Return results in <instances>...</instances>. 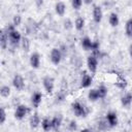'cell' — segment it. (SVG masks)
<instances>
[{"label": "cell", "instance_id": "cell-33", "mask_svg": "<svg viewBox=\"0 0 132 132\" xmlns=\"http://www.w3.org/2000/svg\"><path fill=\"white\" fill-rule=\"evenodd\" d=\"M80 132H92L90 129H88V128H85V129H82Z\"/></svg>", "mask_w": 132, "mask_h": 132}, {"label": "cell", "instance_id": "cell-3", "mask_svg": "<svg viewBox=\"0 0 132 132\" xmlns=\"http://www.w3.org/2000/svg\"><path fill=\"white\" fill-rule=\"evenodd\" d=\"M42 85H43V88L45 90V92L47 94H52L54 92V88H55V80L52 76H44L42 78Z\"/></svg>", "mask_w": 132, "mask_h": 132}, {"label": "cell", "instance_id": "cell-34", "mask_svg": "<svg viewBox=\"0 0 132 132\" xmlns=\"http://www.w3.org/2000/svg\"><path fill=\"white\" fill-rule=\"evenodd\" d=\"M122 132H128V131H126V130H125V131H122Z\"/></svg>", "mask_w": 132, "mask_h": 132}, {"label": "cell", "instance_id": "cell-16", "mask_svg": "<svg viewBox=\"0 0 132 132\" xmlns=\"http://www.w3.org/2000/svg\"><path fill=\"white\" fill-rule=\"evenodd\" d=\"M39 125H40V118H39V116H38L37 112H34L31 116V118H30V127L32 129H35Z\"/></svg>", "mask_w": 132, "mask_h": 132}, {"label": "cell", "instance_id": "cell-13", "mask_svg": "<svg viewBox=\"0 0 132 132\" xmlns=\"http://www.w3.org/2000/svg\"><path fill=\"white\" fill-rule=\"evenodd\" d=\"M8 43H9V38H8V34L7 32L4 30L1 31V39H0V45H1V48L2 50H6L7 46H8Z\"/></svg>", "mask_w": 132, "mask_h": 132}, {"label": "cell", "instance_id": "cell-7", "mask_svg": "<svg viewBox=\"0 0 132 132\" xmlns=\"http://www.w3.org/2000/svg\"><path fill=\"white\" fill-rule=\"evenodd\" d=\"M87 66H88V69L91 73H95L96 70H97V67H98V59L97 57H95L94 55H91L88 57L87 59Z\"/></svg>", "mask_w": 132, "mask_h": 132}, {"label": "cell", "instance_id": "cell-12", "mask_svg": "<svg viewBox=\"0 0 132 132\" xmlns=\"http://www.w3.org/2000/svg\"><path fill=\"white\" fill-rule=\"evenodd\" d=\"M42 101V94L40 92H34L31 96V103L34 108H37Z\"/></svg>", "mask_w": 132, "mask_h": 132}, {"label": "cell", "instance_id": "cell-2", "mask_svg": "<svg viewBox=\"0 0 132 132\" xmlns=\"http://www.w3.org/2000/svg\"><path fill=\"white\" fill-rule=\"evenodd\" d=\"M71 107H72L73 113H74L76 117H78V118H85V117L88 114V109H87V107H86L82 103H80V102H78V101L73 102V103L71 104Z\"/></svg>", "mask_w": 132, "mask_h": 132}, {"label": "cell", "instance_id": "cell-30", "mask_svg": "<svg viewBox=\"0 0 132 132\" xmlns=\"http://www.w3.org/2000/svg\"><path fill=\"white\" fill-rule=\"evenodd\" d=\"M68 129H69V131H71V132L75 131V130L77 129V124H76V122L73 121V120L70 121L69 124H68Z\"/></svg>", "mask_w": 132, "mask_h": 132}, {"label": "cell", "instance_id": "cell-6", "mask_svg": "<svg viewBox=\"0 0 132 132\" xmlns=\"http://www.w3.org/2000/svg\"><path fill=\"white\" fill-rule=\"evenodd\" d=\"M105 121L108 125L109 128H113L118 125L119 123V120H118V116L114 111H108L105 116Z\"/></svg>", "mask_w": 132, "mask_h": 132}, {"label": "cell", "instance_id": "cell-11", "mask_svg": "<svg viewBox=\"0 0 132 132\" xmlns=\"http://www.w3.org/2000/svg\"><path fill=\"white\" fill-rule=\"evenodd\" d=\"M30 65L34 69L39 68V66H40V55L38 53L35 52L30 56Z\"/></svg>", "mask_w": 132, "mask_h": 132}, {"label": "cell", "instance_id": "cell-5", "mask_svg": "<svg viewBox=\"0 0 132 132\" xmlns=\"http://www.w3.org/2000/svg\"><path fill=\"white\" fill-rule=\"evenodd\" d=\"M50 59H51V61H52V63L54 65L60 64V62L62 60V53H61V51L59 48H57V47L52 48L51 54H50Z\"/></svg>", "mask_w": 132, "mask_h": 132}, {"label": "cell", "instance_id": "cell-15", "mask_svg": "<svg viewBox=\"0 0 132 132\" xmlns=\"http://www.w3.org/2000/svg\"><path fill=\"white\" fill-rule=\"evenodd\" d=\"M93 82V77L89 74H84L80 80V88H89Z\"/></svg>", "mask_w": 132, "mask_h": 132}, {"label": "cell", "instance_id": "cell-8", "mask_svg": "<svg viewBox=\"0 0 132 132\" xmlns=\"http://www.w3.org/2000/svg\"><path fill=\"white\" fill-rule=\"evenodd\" d=\"M12 86L18 91H22L25 88V80L21 74H19V73L14 74V76L12 78Z\"/></svg>", "mask_w": 132, "mask_h": 132}, {"label": "cell", "instance_id": "cell-18", "mask_svg": "<svg viewBox=\"0 0 132 132\" xmlns=\"http://www.w3.org/2000/svg\"><path fill=\"white\" fill-rule=\"evenodd\" d=\"M93 43H94V41L91 40V38H89V37H84L81 39V46L85 51H92Z\"/></svg>", "mask_w": 132, "mask_h": 132}, {"label": "cell", "instance_id": "cell-28", "mask_svg": "<svg viewBox=\"0 0 132 132\" xmlns=\"http://www.w3.org/2000/svg\"><path fill=\"white\" fill-rule=\"evenodd\" d=\"M22 23V16L20 14H15L13 15V19H12V25L16 28L18 26H20Z\"/></svg>", "mask_w": 132, "mask_h": 132}, {"label": "cell", "instance_id": "cell-23", "mask_svg": "<svg viewBox=\"0 0 132 132\" xmlns=\"http://www.w3.org/2000/svg\"><path fill=\"white\" fill-rule=\"evenodd\" d=\"M74 27L77 31H81L85 27V19L82 16H78L76 18L75 22H74Z\"/></svg>", "mask_w": 132, "mask_h": 132}, {"label": "cell", "instance_id": "cell-24", "mask_svg": "<svg viewBox=\"0 0 132 132\" xmlns=\"http://www.w3.org/2000/svg\"><path fill=\"white\" fill-rule=\"evenodd\" d=\"M0 95H1V97H3V98L9 97V95H10V88H9L8 86H6V85H3V86L0 88Z\"/></svg>", "mask_w": 132, "mask_h": 132}, {"label": "cell", "instance_id": "cell-27", "mask_svg": "<svg viewBox=\"0 0 132 132\" xmlns=\"http://www.w3.org/2000/svg\"><path fill=\"white\" fill-rule=\"evenodd\" d=\"M82 3H84V2H82L81 0H72V1H71V6H72L73 9L79 10L80 7H81V5H82Z\"/></svg>", "mask_w": 132, "mask_h": 132}, {"label": "cell", "instance_id": "cell-22", "mask_svg": "<svg viewBox=\"0 0 132 132\" xmlns=\"http://www.w3.org/2000/svg\"><path fill=\"white\" fill-rule=\"evenodd\" d=\"M125 33H126L127 37L132 38V18L128 19L125 24Z\"/></svg>", "mask_w": 132, "mask_h": 132}, {"label": "cell", "instance_id": "cell-32", "mask_svg": "<svg viewBox=\"0 0 132 132\" xmlns=\"http://www.w3.org/2000/svg\"><path fill=\"white\" fill-rule=\"evenodd\" d=\"M128 52H129V56H130V58L132 59V43L129 45V50H128Z\"/></svg>", "mask_w": 132, "mask_h": 132}, {"label": "cell", "instance_id": "cell-9", "mask_svg": "<svg viewBox=\"0 0 132 132\" xmlns=\"http://www.w3.org/2000/svg\"><path fill=\"white\" fill-rule=\"evenodd\" d=\"M93 20L96 24H99L101 21H102V18H103V11H102V8L101 6L99 5H94L93 7Z\"/></svg>", "mask_w": 132, "mask_h": 132}, {"label": "cell", "instance_id": "cell-1", "mask_svg": "<svg viewBox=\"0 0 132 132\" xmlns=\"http://www.w3.org/2000/svg\"><path fill=\"white\" fill-rule=\"evenodd\" d=\"M5 31H6L7 34H8L9 44H10L11 46L15 47V46H18V45L22 42V38H23V37H22L21 33L16 30V28H15L12 24L8 25V26L6 27V29H5Z\"/></svg>", "mask_w": 132, "mask_h": 132}, {"label": "cell", "instance_id": "cell-14", "mask_svg": "<svg viewBox=\"0 0 132 132\" xmlns=\"http://www.w3.org/2000/svg\"><path fill=\"white\" fill-rule=\"evenodd\" d=\"M55 11H56V13L58 15L63 16L65 14V12H66V4L64 2H62V1L57 2L55 4Z\"/></svg>", "mask_w": 132, "mask_h": 132}, {"label": "cell", "instance_id": "cell-31", "mask_svg": "<svg viewBox=\"0 0 132 132\" xmlns=\"http://www.w3.org/2000/svg\"><path fill=\"white\" fill-rule=\"evenodd\" d=\"M0 124H4L5 120H6V112H5V109L3 107H1L0 109Z\"/></svg>", "mask_w": 132, "mask_h": 132}, {"label": "cell", "instance_id": "cell-25", "mask_svg": "<svg viewBox=\"0 0 132 132\" xmlns=\"http://www.w3.org/2000/svg\"><path fill=\"white\" fill-rule=\"evenodd\" d=\"M97 91H98V94H99V98H100V99L105 98V97H106V95H107V92H108L107 88H106L104 85L99 86V87H98V89H97Z\"/></svg>", "mask_w": 132, "mask_h": 132}, {"label": "cell", "instance_id": "cell-10", "mask_svg": "<svg viewBox=\"0 0 132 132\" xmlns=\"http://www.w3.org/2000/svg\"><path fill=\"white\" fill-rule=\"evenodd\" d=\"M62 121H63V117L62 114H58L55 116L54 118H52V130L54 131H59L61 125H62Z\"/></svg>", "mask_w": 132, "mask_h": 132}, {"label": "cell", "instance_id": "cell-26", "mask_svg": "<svg viewBox=\"0 0 132 132\" xmlns=\"http://www.w3.org/2000/svg\"><path fill=\"white\" fill-rule=\"evenodd\" d=\"M21 43H22L23 50L25 52H29V50H30V40H29V38L28 37H23Z\"/></svg>", "mask_w": 132, "mask_h": 132}, {"label": "cell", "instance_id": "cell-19", "mask_svg": "<svg viewBox=\"0 0 132 132\" xmlns=\"http://www.w3.org/2000/svg\"><path fill=\"white\" fill-rule=\"evenodd\" d=\"M108 23H109V25L111 27H117L119 25V23H120V19H119L118 13L111 12L109 14V16H108Z\"/></svg>", "mask_w": 132, "mask_h": 132}, {"label": "cell", "instance_id": "cell-21", "mask_svg": "<svg viewBox=\"0 0 132 132\" xmlns=\"http://www.w3.org/2000/svg\"><path fill=\"white\" fill-rule=\"evenodd\" d=\"M88 99H89L91 102H96L97 100L100 99L97 89H91V90L88 92Z\"/></svg>", "mask_w": 132, "mask_h": 132}, {"label": "cell", "instance_id": "cell-4", "mask_svg": "<svg viewBox=\"0 0 132 132\" xmlns=\"http://www.w3.org/2000/svg\"><path fill=\"white\" fill-rule=\"evenodd\" d=\"M29 111H30V110H29V108H28L26 105L20 104V105L16 106V108H15V110H14V118H15L16 120L21 121V120H23V119L28 114Z\"/></svg>", "mask_w": 132, "mask_h": 132}, {"label": "cell", "instance_id": "cell-29", "mask_svg": "<svg viewBox=\"0 0 132 132\" xmlns=\"http://www.w3.org/2000/svg\"><path fill=\"white\" fill-rule=\"evenodd\" d=\"M116 86H117L118 88H120V89H125V88L127 87V81H126V79L120 77V78L118 79V81L116 82Z\"/></svg>", "mask_w": 132, "mask_h": 132}, {"label": "cell", "instance_id": "cell-20", "mask_svg": "<svg viewBox=\"0 0 132 132\" xmlns=\"http://www.w3.org/2000/svg\"><path fill=\"white\" fill-rule=\"evenodd\" d=\"M41 128L45 132H48L50 130H52V119H50V118H43L41 120Z\"/></svg>", "mask_w": 132, "mask_h": 132}, {"label": "cell", "instance_id": "cell-17", "mask_svg": "<svg viewBox=\"0 0 132 132\" xmlns=\"http://www.w3.org/2000/svg\"><path fill=\"white\" fill-rule=\"evenodd\" d=\"M121 103L124 107H128L132 103V93H126L121 98Z\"/></svg>", "mask_w": 132, "mask_h": 132}]
</instances>
